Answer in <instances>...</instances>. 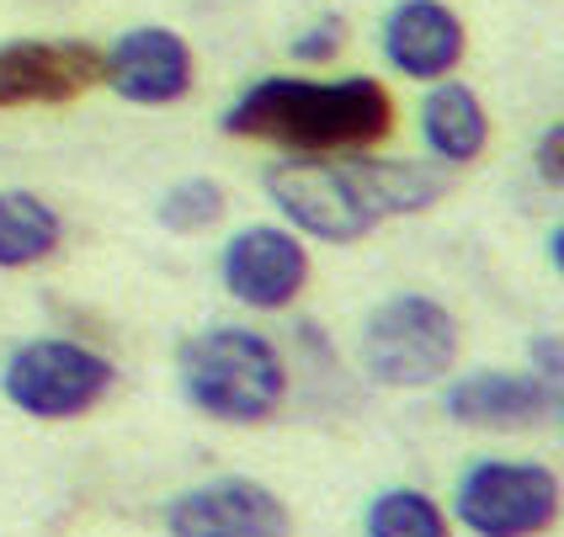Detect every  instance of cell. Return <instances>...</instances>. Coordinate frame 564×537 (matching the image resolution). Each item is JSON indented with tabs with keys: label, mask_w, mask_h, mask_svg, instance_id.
I'll list each match as a JSON object with an SVG mask.
<instances>
[{
	"label": "cell",
	"mask_w": 564,
	"mask_h": 537,
	"mask_svg": "<svg viewBox=\"0 0 564 537\" xmlns=\"http://www.w3.org/2000/svg\"><path fill=\"white\" fill-rule=\"evenodd\" d=\"M219 128L229 139H261L293 155H336L389 139L394 101L373 75H341V80L261 75L224 107Z\"/></svg>",
	"instance_id": "cell-1"
},
{
	"label": "cell",
	"mask_w": 564,
	"mask_h": 537,
	"mask_svg": "<svg viewBox=\"0 0 564 537\" xmlns=\"http://www.w3.org/2000/svg\"><path fill=\"white\" fill-rule=\"evenodd\" d=\"M261 187L278 202L282 219L293 229H304L310 240H325V245H357L383 223L373 197V176H368V155L357 160L288 155L278 165H267Z\"/></svg>",
	"instance_id": "cell-3"
},
{
	"label": "cell",
	"mask_w": 564,
	"mask_h": 537,
	"mask_svg": "<svg viewBox=\"0 0 564 537\" xmlns=\"http://www.w3.org/2000/svg\"><path fill=\"white\" fill-rule=\"evenodd\" d=\"M224 187L219 182H208V176H187V182H176V187L160 197L155 219L171 229V234H197V229H208V223L224 219Z\"/></svg>",
	"instance_id": "cell-17"
},
{
	"label": "cell",
	"mask_w": 564,
	"mask_h": 537,
	"mask_svg": "<svg viewBox=\"0 0 564 537\" xmlns=\"http://www.w3.org/2000/svg\"><path fill=\"white\" fill-rule=\"evenodd\" d=\"M176 373H182V394L192 399V410L224 420V426H261L288 399V368H282L278 347L246 325H214V330L187 336Z\"/></svg>",
	"instance_id": "cell-2"
},
{
	"label": "cell",
	"mask_w": 564,
	"mask_h": 537,
	"mask_svg": "<svg viewBox=\"0 0 564 537\" xmlns=\"http://www.w3.org/2000/svg\"><path fill=\"white\" fill-rule=\"evenodd\" d=\"M310 283V251L278 223H246L224 245V287L246 309H288Z\"/></svg>",
	"instance_id": "cell-9"
},
{
	"label": "cell",
	"mask_w": 564,
	"mask_h": 537,
	"mask_svg": "<svg viewBox=\"0 0 564 537\" xmlns=\"http://www.w3.org/2000/svg\"><path fill=\"white\" fill-rule=\"evenodd\" d=\"M101 86V48L80 37H17L0 43V112L64 107Z\"/></svg>",
	"instance_id": "cell-7"
},
{
	"label": "cell",
	"mask_w": 564,
	"mask_h": 537,
	"mask_svg": "<svg viewBox=\"0 0 564 537\" xmlns=\"http://www.w3.org/2000/svg\"><path fill=\"white\" fill-rule=\"evenodd\" d=\"M421 139L442 165H469L490 144V118L485 101L458 86V80H432V91L421 101Z\"/></svg>",
	"instance_id": "cell-13"
},
{
	"label": "cell",
	"mask_w": 564,
	"mask_h": 537,
	"mask_svg": "<svg viewBox=\"0 0 564 537\" xmlns=\"http://www.w3.org/2000/svg\"><path fill=\"white\" fill-rule=\"evenodd\" d=\"M373 176V197L383 219H405V213H426L447 197V171L437 165H415V160H368Z\"/></svg>",
	"instance_id": "cell-15"
},
{
	"label": "cell",
	"mask_w": 564,
	"mask_h": 537,
	"mask_svg": "<svg viewBox=\"0 0 564 537\" xmlns=\"http://www.w3.org/2000/svg\"><path fill=\"white\" fill-rule=\"evenodd\" d=\"M362 533L368 537H447V516L432 495H421V490H383L373 495V506H368V522H362Z\"/></svg>",
	"instance_id": "cell-16"
},
{
	"label": "cell",
	"mask_w": 564,
	"mask_h": 537,
	"mask_svg": "<svg viewBox=\"0 0 564 537\" xmlns=\"http://www.w3.org/2000/svg\"><path fill=\"white\" fill-rule=\"evenodd\" d=\"M549 266H554V272L564 266V229H560V223L549 229Z\"/></svg>",
	"instance_id": "cell-21"
},
{
	"label": "cell",
	"mask_w": 564,
	"mask_h": 537,
	"mask_svg": "<svg viewBox=\"0 0 564 537\" xmlns=\"http://www.w3.org/2000/svg\"><path fill=\"white\" fill-rule=\"evenodd\" d=\"M64 223L37 191H0V272H22L59 251Z\"/></svg>",
	"instance_id": "cell-14"
},
{
	"label": "cell",
	"mask_w": 564,
	"mask_h": 537,
	"mask_svg": "<svg viewBox=\"0 0 564 537\" xmlns=\"http://www.w3.org/2000/svg\"><path fill=\"white\" fill-rule=\"evenodd\" d=\"M341 48H346V17L341 11H325V17H314L299 37H288V54L299 64H330Z\"/></svg>",
	"instance_id": "cell-18"
},
{
	"label": "cell",
	"mask_w": 564,
	"mask_h": 537,
	"mask_svg": "<svg viewBox=\"0 0 564 537\" xmlns=\"http://www.w3.org/2000/svg\"><path fill=\"white\" fill-rule=\"evenodd\" d=\"M118 383V368L80 341H28L11 351L0 388L32 420H69L96 410Z\"/></svg>",
	"instance_id": "cell-5"
},
{
	"label": "cell",
	"mask_w": 564,
	"mask_h": 537,
	"mask_svg": "<svg viewBox=\"0 0 564 537\" xmlns=\"http://www.w3.org/2000/svg\"><path fill=\"white\" fill-rule=\"evenodd\" d=\"M101 86L133 107H171L192 91V48L171 28H128L101 54Z\"/></svg>",
	"instance_id": "cell-10"
},
{
	"label": "cell",
	"mask_w": 564,
	"mask_h": 537,
	"mask_svg": "<svg viewBox=\"0 0 564 537\" xmlns=\"http://www.w3.org/2000/svg\"><path fill=\"white\" fill-rule=\"evenodd\" d=\"M378 43H383V59L410 80H447L464 64L469 32L458 22V11H447L442 0H400L383 17Z\"/></svg>",
	"instance_id": "cell-11"
},
{
	"label": "cell",
	"mask_w": 564,
	"mask_h": 537,
	"mask_svg": "<svg viewBox=\"0 0 564 537\" xmlns=\"http://www.w3.org/2000/svg\"><path fill=\"white\" fill-rule=\"evenodd\" d=\"M442 410L458 426H485V431H517L533 426L543 415H560V394L538 373H469V379L447 383Z\"/></svg>",
	"instance_id": "cell-12"
},
{
	"label": "cell",
	"mask_w": 564,
	"mask_h": 537,
	"mask_svg": "<svg viewBox=\"0 0 564 537\" xmlns=\"http://www.w3.org/2000/svg\"><path fill=\"white\" fill-rule=\"evenodd\" d=\"M458 362V319L426 293L383 298L362 325V368L383 388H426Z\"/></svg>",
	"instance_id": "cell-4"
},
{
	"label": "cell",
	"mask_w": 564,
	"mask_h": 537,
	"mask_svg": "<svg viewBox=\"0 0 564 537\" xmlns=\"http://www.w3.org/2000/svg\"><path fill=\"white\" fill-rule=\"evenodd\" d=\"M533 373L543 383H549V388H554V394H560V379H564V362H560V336H538L533 341Z\"/></svg>",
	"instance_id": "cell-20"
},
{
	"label": "cell",
	"mask_w": 564,
	"mask_h": 537,
	"mask_svg": "<svg viewBox=\"0 0 564 537\" xmlns=\"http://www.w3.org/2000/svg\"><path fill=\"white\" fill-rule=\"evenodd\" d=\"M453 511L474 537H538L560 522V479L543 463L485 458L464 469Z\"/></svg>",
	"instance_id": "cell-6"
},
{
	"label": "cell",
	"mask_w": 564,
	"mask_h": 537,
	"mask_svg": "<svg viewBox=\"0 0 564 537\" xmlns=\"http://www.w3.org/2000/svg\"><path fill=\"white\" fill-rule=\"evenodd\" d=\"M171 537H293V516L261 479H208L165 506Z\"/></svg>",
	"instance_id": "cell-8"
},
{
	"label": "cell",
	"mask_w": 564,
	"mask_h": 537,
	"mask_svg": "<svg viewBox=\"0 0 564 537\" xmlns=\"http://www.w3.org/2000/svg\"><path fill=\"white\" fill-rule=\"evenodd\" d=\"M538 176H543V182H549V187H560L564 182V123H549L543 128V139H538Z\"/></svg>",
	"instance_id": "cell-19"
}]
</instances>
